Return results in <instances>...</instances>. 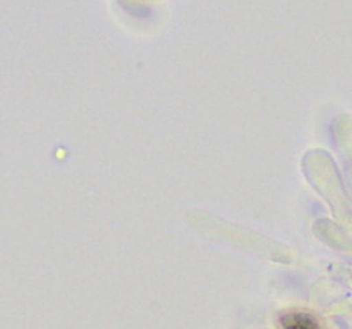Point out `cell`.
I'll list each match as a JSON object with an SVG mask.
<instances>
[{"label":"cell","mask_w":352,"mask_h":329,"mask_svg":"<svg viewBox=\"0 0 352 329\" xmlns=\"http://www.w3.org/2000/svg\"><path fill=\"white\" fill-rule=\"evenodd\" d=\"M282 329H320L319 322L303 312H289L280 317Z\"/></svg>","instance_id":"obj_1"}]
</instances>
